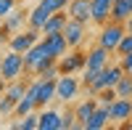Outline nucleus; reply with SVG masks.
Here are the masks:
<instances>
[{
	"label": "nucleus",
	"instance_id": "nucleus-34",
	"mask_svg": "<svg viewBox=\"0 0 132 130\" xmlns=\"http://www.w3.org/2000/svg\"><path fill=\"white\" fill-rule=\"evenodd\" d=\"M129 127H132V122H129Z\"/></svg>",
	"mask_w": 132,
	"mask_h": 130
},
{
	"label": "nucleus",
	"instance_id": "nucleus-27",
	"mask_svg": "<svg viewBox=\"0 0 132 130\" xmlns=\"http://www.w3.org/2000/svg\"><path fill=\"white\" fill-rule=\"evenodd\" d=\"M129 50H132V32H124L122 40H119V45H116V50H114V56L119 59V56H124Z\"/></svg>",
	"mask_w": 132,
	"mask_h": 130
},
{
	"label": "nucleus",
	"instance_id": "nucleus-30",
	"mask_svg": "<svg viewBox=\"0 0 132 130\" xmlns=\"http://www.w3.org/2000/svg\"><path fill=\"white\" fill-rule=\"evenodd\" d=\"M16 5H19V0H0V21H3Z\"/></svg>",
	"mask_w": 132,
	"mask_h": 130
},
{
	"label": "nucleus",
	"instance_id": "nucleus-14",
	"mask_svg": "<svg viewBox=\"0 0 132 130\" xmlns=\"http://www.w3.org/2000/svg\"><path fill=\"white\" fill-rule=\"evenodd\" d=\"M42 56H48V45H45V40L40 37L35 45L24 53V74H32V69L37 67V61H40Z\"/></svg>",
	"mask_w": 132,
	"mask_h": 130
},
{
	"label": "nucleus",
	"instance_id": "nucleus-5",
	"mask_svg": "<svg viewBox=\"0 0 132 130\" xmlns=\"http://www.w3.org/2000/svg\"><path fill=\"white\" fill-rule=\"evenodd\" d=\"M79 90H82V80H77L74 74H58V80H56V98L58 101L69 104L77 98Z\"/></svg>",
	"mask_w": 132,
	"mask_h": 130
},
{
	"label": "nucleus",
	"instance_id": "nucleus-33",
	"mask_svg": "<svg viewBox=\"0 0 132 130\" xmlns=\"http://www.w3.org/2000/svg\"><path fill=\"white\" fill-rule=\"evenodd\" d=\"M5 85H8V82L3 80V74H0V93H3V90H5Z\"/></svg>",
	"mask_w": 132,
	"mask_h": 130
},
{
	"label": "nucleus",
	"instance_id": "nucleus-29",
	"mask_svg": "<svg viewBox=\"0 0 132 130\" xmlns=\"http://www.w3.org/2000/svg\"><path fill=\"white\" fill-rule=\"evenodd\" d=\"M77 125V117H74V109H66V114H61V130H71Z\"/></svg>",
	"mask_w": 132,
	"mask_h": 130
},
{
	"label": "nucleus",
	"instance_id": "nucleus-7",
	"mask_svg": "<svg viewBox=\"0 0 132 130\" xmlns=\"http://www.w3.org/2000/svg\"><path fill=\"white\" fill-rule=\"evenodd\" d=\"M63 37H66V45L71 48H82L85 45V37H87V24L85 21H77V19H69L63 27Z\"/></svg>",
	"mask_w": 132,
	"mask_h": 130
},
{
	"label": "nucleus",
	"instance_id": "nucleus-2",
	"mask_svg": "<svg viewBox=\"0 0 132 130\" xmlns=\"http://www.w3.org/2000/svg\"><path fill=\"white\" fill-rule=\"evenodd\" d=\"M122 74H124L122 64H119V61L114 64V61H111V64H108V67H103L101 72H98V77H95V80H93L90 85H87L85 90L90 93V96H95L98 90H103V88H114V85L119 82V77H122Z\"/></svg>",
	"mask_w": 132,
	"mask_h": 130
},
{
	"label": "nucleus",
	"instance_id": "nucleus-4",
	"mask_svg": "<svg viewBox=\"0 0 132 130\" xmlns=\"http://www.w3.org/2000/svg\"><path fill=\"white\" fill-rule=\"evenodd\" d=\"M0 74H3L5 82L24 77V53L8 50L5 56H0Z\"/></svg>",
	"mask_w": 132,
	"mask_h": 130
},
{
	"label": "nucleus",
	"instance_id": "nucleus-20",
	"mask_svg": "<svg viewBox=\"0 0 132 130\" xmlns=\"http://www.w3.org/2000/svg\"><path fill=\"white\" fill-rule=\"evenodd\" d=\"M132 13V0H114V8H111V21H124Z\"/></svg>",
	"mask_w": 132,
	"mask_h": 130
},
{
	"label": "nucleus",
	"instance_id": "nucleus-10",
	"mask_svg": "<svg viewBox=\"0 0 132 130\" xmlns=\"http://www.w3.org/2000/svg\"><path fill=\"white\" fill-rule=\"evenodd\" d=\"M108 117L116 125H129V120H132V98H116L108 106Z\"/></svg>",
	"mask_w": 132,
	"mask_h": 130
},
{
	"label": "nucleus",
	"instance_id": "nucleus-9",
	"mask_svg": "<svg viewBox=\"0 0 132 130\" xmlns=\"http://www.w3.org/2000/svg\"><path fill=\"white\" fill-rule=\"evenodd\" d=\"M58 69H61V74L82 72L85 69V50H79V48H71V53L66 50L63 56L58 59Z\"/></svg>",
	"mask_w": 132,
	"mask_h": 130
},
{
	"label": "nucleus",
	"instance_id": "nucleus-24",
	"mask_svg": "<svg viewBox=\"0 0 132 130\" xmlns=\"http://www.w3.org/2000/svg\"><path fill=\"white\" fill-rule=\"evenodd\" d=\"M35 109H37V106H35V101H32L29 96H24V98H19V101H16V106H13V117H19V120H21L24 114L35 112Z\"/></svg>",
	"mask_w": 132,
	"mask_h": 130
},
{
	"label": "nucleus",
	"instance_id": "nucleus-15",
	"mask_svg": "<svg viewBox=\"0 0 132 130\" xmlns=\"http://www.w3.org/2000/svg\"><path fill=\"white\" fill-rule=\"evenodd\" d=\"M37 114H40L37 130H61V112L42 106V109H37Z\"/></svg>",
	"mask_w": 132,
	"mask_h": 130
},
{
	"label": "nucleus",
	"instance_id": "nucleus-13",
	"mask_svg": "<svg viewBox=\"0 0 132 130\" xmlns=\"http://www.w3.org/2000/svg\"><path fill=\"white\" fill-rule=\"evenodd\" d=\"M95 109H98V98H95V96H87V98H82L79 104L74 106V117H77V125H74V127H77V130H85V122L93 117Z\"/></svg>",
	"mask_w": 132,
	"mask_h": 130
},
{
	"label": "nucleus",
	"instance_id": "nucleus-23",
	"mask_svg": "<svg viewBox=\"0 0 132 130\" xmlns=\"http://www.w3.org/2000/svg\"><path fill=\"white\" fill-rule=\"evenodd\" d=\"M37 120H40V114L35 109V112L21 117V122H13V130H37Z\"/></svg>",
	"mask_w": 132,
	"mask_h": 130
},
{
	"label": "nucleus",
	"instance_id": "nucleus-1",
	"mask_svg": "<svg viewBox=\"0 0 132 130\" xmlns=\"http://www.w3.org/2000/svg\"><path fill=\"white\" fill-rule=\"evenodd\" d=\"M27 96L32 101H35L37 109H42V106H48L50 101H56V80H32L27 85Z\"/></svg>",
	"mask_w": 132,
	"mask_h": 130
},
{
	"label": "nucleus",
	"instance_id": "nucleus-3",
	"mask_svg": "<svg viewBox=\"0 0 132 130\" xmlns=\"http://www.w3.org/2000/svg\"><path fill=\"white\" fill-rule=\"evenodd\" d=\"M124 32H127V27L122 24V21H111L108 19L101 27V32H98V45H103L106 50H111V56H114V50H116V45H119V40H122Z\"/></svg>",
	"mask_w": 132,
	"mask_h": 130
},
{
	"label": "nucleus",
	"instance_id": "nucleus-6",
	"mask_svg": "<svg viewBox=\"0 0 132 130\" xmlns=\"http://www.w3.org/2000/svg\"><path fill=\"white\" fill-rule=\"evenodd\" d=\"M42 37V32L40 29H32V27H27V29H21V32H16V35H11V40H8V50H16V53H27L35 42Z\"/></svg>",
	"mask_w": 132,
	"mask_h": 130
},
{
	"label": "nucleus",
	"instance_id": "nucleus-17",
	"mask_svg": "<svg viewBox=\"0 0 132 130\" xmlns=\"http://www.w3.org/2000/svg\"><path fill=\"white\" fill-rule=\"evenodd\" d=\"M111 8H114V0H93V24L103 27L111 19Z\"/></svg>",
	"mask_w": 132,
	"mask_h": 130
},
{
	"label": "nucleus",
	"instance_id": "nucleus-35",
	"mask_svg": "<svg viewBox=\"0 0 132 130\" xmlns=\"http://www.w3.org/2000/svg\"><path fill=\"white\" fill-rule=\"evenodd\" d=\"M0 96H3V93H0Z\"/></svg>",
	"mask_w": 132,
	"mask_h": 130
},
{
	"label": "nucleus",
	"instance_id": "nucleus-28",
	"mask_svg": "<svg viewBox=\"0 0 132 130\" xmlns=\"http://www.w3.org/2000/svg\"><path fill=\"white\" fill-rule=\"evenodd\" d=\"M13 106H16L13 98H8L5 93L0 96V117H11V114H13Z\"/></svg>",
	"mask_w": 132,
	"mask_h": 130
},
{
	"label": "nucleus",
	"instance_id": "nucleus-31",
	"mask_svg": "<svg viewBox=\"0 0 132 130\" xmlns=\"http://www.w3.org/2000/svg\"><path fill=\"white\" fill-rule=\"evenodd\" d=\"M119 64H122V69H124L127 74H132V50L124 53V56H119Z\"/></svg>",
	"mask_w": 132,
	"mask_h": 130
},
{
	"label": "nucleus",
	"instance_id": "nucleus-32",
	"mask_svg": "<svg viewBox=\"0 0 132 130\" xmlns=\"http://www.w3.org/2000/svg\"><path fill=\"white\" fill-rule=\"evenodd\" d=\"M124 27H127V32H132V13H129V19L124 21Z\"/></svg>",
	"mask_w": 132,
	"mask_h": 130
},
{
	"label": "nucleus",
	"instance_id": "nucleus-25",
	"mask_svg": "<svg viewBox=\"0 0 132 130\" xmlns=\"http://www.w3.org/2000/svg\"><path fill=\"white\" fill-rule=\"evenodd\" d=\"M37 5H40V8H45L48 13H56V11H66L69 0H40Z\"/></svg>",
	"mask_w": 132,
	"mask_h": 130
},
{
	"label": "nucleus",
	"instance_id": "nucleus-11",
	"mask_svg": "<svg viewBox=\"0 0 132 130\" xmlns=\"http://www.w3.org/2000/svg\"><path fill=\"white\" fill-rule=\"evenodd\" d=\"M27 19H29V11H21V8L16 5L3 21H0V29L8 32V35H16V32H21V29L27 27Z\"/></svg>",
	"mask_w": 132,
	"mask_h": 130
},
{
	"label": "nucleus",
	"instance_id": "nucleus-26",
	"mask_svg": "<svg viewBox=\"0 0 132 130\" xmlns=\"http://www.w3.org/2000/svg\"><path fill=\"white\" fill-rule=\"evenodd\" d=\"M95 98H98L101 106H111V104L116 101V90H114V88H103V90L95 93Z\"/></svg>",
	"mask_w": 132,
	"mask_h": 130
},
{
	"label": "nucleus",
	"instance_id": "nucleus-8",
	"mask_svg": "<svg viewBox=\"0 0 132 130\" xmlns=\"http://www.w3.org/2000/svg\"><path fill=\"white\" fill-rule=\"evenodd\" d=\"M111 64V50H106L103 45H95L85 53V69H93V72H101L103 67Z\"/></svg>",
	"mask_w": 132,
	"mask_h": 130
},
{
	"label": "nucleus",
	"instance_id": "nucleus-22",
	"mask_svg": "<svg viewBox=\"0 0 132 130\" xmlns=\"http://www.w3.org/2000/svg\"><path fill=\"white\" fill-rule=\"evenodd\" d=\"M114 90H116V98H132V74L124 72L119 82L114 85Z\"/></svg>",
	"mask_w": 132,
	"mask_h": 130
},
{
	"label": "nucleus",
	"instance_id": "nucleus-16",
	"mask_svg": "<svg viewBox=\"0 0 132 130\" xmlns=\"http://www.w3.org/2000/svg\"><path fill=\"white\" fill-rule=\"evenodd\" d=\"M42 40H45V45H48V53H50V56H56V59H61L63 53L69 50L63 32H56V35H42Z\"/></svg>",
	"mask_w": 132,
	"mask_h": 130
},
{
	"label": "nucleus",
	"instance_id": "nucleus-19",
	"mask_svg": "<svg viewBox=\"0 0 132 130\" xmlns=\"http://www.w3.org/2000/svg\"><path fill=\"white\" fill-rule=\"evenodd\" d=\"M108 122H111V117H108V106L98 104V109L93 112V117L85 122V130H103V127H108Z\"/></svg>",
	"mask_w": 132,
	"mask_h": 130
},
{
	"label": "nucleus",
	"instance_id": "nucleus-12",
	"mask_svg": "<svg viewBox=\"0 0 132 130\" xmlns=\"http://www.w3.org/2000/svg\"><path fill=\"white\" fill-rule=\"evenodd\" d=\"M66 13H69V19H77V21L90 24V21H93V0H69Z\"/></svg>",
	"mask_w": 132,
	"mask_h": 130
},
{
	"label": "nucleus",
	"instance_id": "nucleus-18",
	"mask_svg": "<svg viewBox=\"0 0 132 130\" xmlns=\"http://www.w3.org/2000/svg\"><path fill=\"white\" fill-rule=\"evenodd\" d=\"M66 21H69V13H66V11H56V13H50L48 21L42 24V35H56V32H63Z\"/></svg>",
	"mask_w": 132,
	"mask_h": 130
},
{
	"label": "nucleus",
	"instance_id": "nucleus-21",
	"mask_svg": "<svg viewBox=\"0 0 132 130\" xmlns=\"http://www.w3.org/2000/svg\"><path fill=\"white\" fill-rule=\"evenodd\" d=\"M48 11L45 8H40V5H35V8H32L29 11V19H27V27H32V29H40L42 32V24H45V21H48Z\"/></svg>",
	"mask_w": 132,
	"mask_h": 130
}]
</instances>
